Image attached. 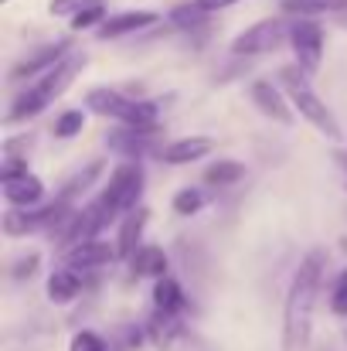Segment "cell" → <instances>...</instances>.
I'll list each match as a JSON object with an SVG mask.
<instances>
[{
	"instance_id": "d4e9b609",
	"label": "cell",
	"mask_w": 347,
	"mask_h": 351,
	"mask_svg": "<svg viewBox=\"0 0 347 351\" xmlns=\"http://www.w3.org/2000/svg\"><path fill=\"white\" fill-rule=\"evenodd\" d=\"M110 17H106V7H89V10H82L79 17H72L68 21V27L72 31H86V27H103Z\"/></svg>"
},
{
	"instance_id": "8fae6325",
	"label": "cell",
	"mask_w": 347,
	"mask_h": 351,
	"mask_svg": "<svg viewBox=\"0 0 347 351\" xmlns=\"http://www.w3.org/2000/svg\"><path fill=\"white\" fill-rule=\"evenodd\" d=\"M211 147H215L211 136L194 133V136H181V140H170V143L157 147V157H160L164 164H194V160L208 157Z\"/></svg>"
},
{
	"instance_id": "5b68a950",
	"label": "cell",
	"mask_w": 347,
	"mask_h": 351,
	"mask_svg": "<svg viewBox=\"0 0 347 351\" xmlns=\"http://www.w3.org/2000/svg\"><path fill=\"white\" fill-rule=\"evenodd\" d=\"M290 31H293V24H286L283 17L255 21V24H248L242 34H235V41H231V55H238V58L269 55V51H276V48H283V45L290 41Z\"/></svg>"
},
{
	"instance_id": "484cf974",
	"label": "cell",
	"mask_w": 347,
	"mask_h": 351,
	"mask_svg": "<svg viewBox=\"0 0 347 351\" xmlns=\"http://www.w3.org/2000/svg\"><path fill=\"white\" fill-rule=\"evenodd\" d=\"M331 311L337 317H347V266L337 273L334 287H331Z\"/></svg>"
},
{
	"instance_id": "6da1fadb",
	"label": "cell",
	"mask_w": 347,
	"mask_h": 351,
	"mask_svg": "<svg viewBox=\"0 0 347 351\" xmlns=\"http://www.w3.org/2000/svg\"><path fill=\"white\" fill-rule=\"evenodd\" d=\"M327 276V249H310L293 273L283 307V351H307L313 335V307Z\"/></svg>"
},
{
	"instance_id": "44dd1931",
	"label": "cell",
	"mask_w": 347,
	"mask_h": 351,
	"mask_svg": "<svg viewBox=\"0 0 347 351\" xmlns=\"http://www.w3.org/2000/svg\"><path fill=\"white\" fill-rule=\"evenodd\" d=\"M245 164L242 160H215L208 171H205V181L215 184V188H229V184H238L245 178Z\"/></svg>"
},
{
	"instance_id": "d6986e66",
	"label": "cell",
	"mask_w": 347,
	"mask_h": 351,
	"mask_svg": "<svg viewBox=\"0 0 347 351\" xmlns=\"http://www.w3.org/2000/svg\"><path fill=\"white\" fill-rule=\"evenodd\" d=\"M133 276H167V252L160 245H140L136 256L129 259Z\"/></svg>"
},
{
	"instance_id": "f1b7e54d",
	"label": "cell",
	"mask_w": 347,
	"mask_h": 351,
	"mask_svg": "<svg viewBox=\"0 0 347 351\" xmlns=\"http://www.w3.org/2000/svg\"><path fill=\"white\" fill-rule=\"evenodd\" d=\"M238 0H191V7L198 10V14H215V10H225V7H235Z\"/></svg>"
},
{
	"instance_id": "9c48e42d",
	"label": "cell",
	"mask_w": 347,
	"mask_h": 351,
	"mask_svg": "<svg viewBox=\"0 0 347 351\" xmlns=\"http://www.w3.org/2000/svg\"><path fill=\"white\" fill-rule=\"evenodd\" d=\"M248 99L255 103V110H259L262 117L276 119V123H283V126L293 123V106H290L286 93L276 89L269 79H255V82H248Z\"/></svg>"
},
{
	"instance_id": "4316f807",
	"label": "cell",
	"mask_w": 347,
	"mask_h": 351,
	"mask_svg": "<svg viewBox=\"0 0 347 351\" xmlns=\"http://www.w3.org/2000/svg\"><path fill=\"white\" fill-rule=\"evenodd\" d=\"M68 351H110V345H106V338L96 335V331H79V335L72 338Z\"/></svg>"
},
{
	"instance_id": "603a6c76",
	"label": "cell",
	"mask_w": 347,
	"mask_h": 351,
	"mask_svg": "<svg viewBox=\"0 0 347 351\" xmlns=\"http://www.w3.org/2000/svg\"><path fill=\"white\" fill-rule=\"evenodd\" d=\"M89 7H106V0H48V14L51 17H79Z\"/></svg>"
},
{
	"instance_id": "4dcf8cb0",
	"label": "cell",
	"mask_w": 347,
	"mask_h": 351,
	"mask_svg": "<svg viewBox=\"0 0 347 351\" xmlns=\"http://www.w3.org/2000/svg\"><path fill=\"white\" fill-rule=\"evenodd\" d=\"M3 3H7V0H3Z\"/></svg>"
},
{
	"instance_id": "9a60e30c",
	"label": "cell",
	"mask_w": 347,
	"mask_h": 351,
	"mask_svg": "<svg viewBox=\"0 0 347 351\" xmlns=\"http://www.w3.org/2000/svg\"><path fill=\"white\" fill-rule=\"evenodd\" d=\"M146 222H150V212H146V208H136V212L123 215L119 235H116V256H119V259H133V256H136Z\"/></svg>"
},
{
	"instance_id": "f546056e",
	"label": "cell",
	"mask_w": 347,
	"mask_h": 351,
	"mask_svg": "<svg viewBox=\"0 0 347 351\" xmlns=\"http://www.w3.org/2000/svg\"><path fill=\"white\" fill-rule=\"evenodd\" d=\"M337 164H341V167L347 171V150H341V154H337Z\"/></svg>"
},
{
	"instance_id": "30bf717a",
	"label": "cell",
	"mask_w": 347,
	"mask_h": 351,
	"mask_svg": "<svg viewBox=\"0 0 347 351\" xmlns=\"http://www.w3.org/2000/svg\"><path fill=\"white\" fill-rule=\"evenodd\" d=\"M72 55V41H55V45H41L38 51H31L27 58H21L14 69H10V79H27V75H38V72H51L55 65H62L65 58Z\"/></svg>"
},
{
	"instance_id": "e0dca14e",
	"label": "cell",
	"mask_w": 347,
	"mask_h": 351,
	"mask_svg": "<svg viewBox=\"0 0 347 351\" xmlns=\"http://www.w3.org/2000/svg\"><path fill=\"white\" fill-rule=\"evenodd\" d=\"M153 307H157V314L181 317V314H184V307H188L184 287H181L174 276H160V280L153 283Z\"/></svg>"
},
{
	"instance_id": "3957f363",
	"label": "cell",
	"mask_w": 347,
	"mask_h": 351,
	"mask_svg": "<svg viewBox=\"0 0 347 351\" xmlns=\"http://www.w3.org/2000/svg\"><path fill=\"white\" fill-rule=\"evenodd\" d=\"M279 86H283V93H286L290 106L307 119L313 130H320L327 140H341V123H337V117H334V113H331V106L313 93L310 79H307L296 65H286V69L279 72Z\"/></svg>"
},
{
	"instance_id": "7a4b0ae2",
	"label": "cell",
	"mask_w": 347,
	"mask_h": 351,
	"mask_svg": "<svg viewBox=\"0 0 347 351\" xmlns=\"http://www.w3.org/2000/svg\"><path fill=\"white\" fill-rule=\"evenodd\" d=\"M82 69H86V55L82 51H72L62 65H55L48 75H41L34 86H27L24 93H17V99L10 103V113L7 119L10 123H21V119H31L38 117V113H44L79 75H82Z\"/></svg>"
},
{
	"instance_id": "cb8c5ba5",
	"label": "cell",
	"mask_w": 347,
	"mask_h": 351,
	"mask_svg": "<svg viewBox=\"0 0 347 351\" xmlns=\"http://www.w3.org/2000/svg\"><path fill=\"white\" fill-rule=\"evenodd\" d=\"M205 208V195L198 191V188H181L177 195H174V212L177 215H194V212H201Z\"/></svg>"
},
{
	"instance_id": "52a82bcc",
	"label": "cell",
	"mask_w": 347,
	"mask_h": 351,
	"mask_svg": "<svg viewBox=\"0 0 347 351\" xmlns=\"http://www.w3.org/2000/svg\"><path fill=\"white\" fill-rule=\"evenodd\" d=\"M113 219H119L113 208L106 205V198L99 195V198H92L86 208H79L72 219H68V226L62 229V249L68 252V249H75V245H82V242H96V235L103 232Z\"/></svg>"
},
{
	"instance_id": "ffe728a7",
	"label": "cell",
	"mask_w": 347,
	"mask_h": 351,
	"mask_svg": "<svg viewBox=\"0 0 347 351\" xmlns=\"http://www.w3.org/2000/svg\"><path fill=\"white\" fill-rule=\"evenodd\" d=\"M79 290H82V273H75V269H68V266H62V269H55V273L48 276V297H51L55 304L75 300Z\"/></svg>"
},
{
	"instance_id": "ac0fdd59",
	"label": "cell",
	"mask_w": 347,
	"mask_h": 351,
	"mask_svg": "<svg viewBox=\"0 0 347 351\" xmlns=\"http://www.w3.org/2000/svg\"><path fill=\"white\" fill-rule=\"evenodd\" d=\"M283 14L290 17H300V21H313L320 14H337L347 10V0H279Z\"/></svg>"
},
{
	"instance_id": "7c38bea8",
	"label": "cell",
	"mask_w": 347,
	"mask_h": 351,
	"mask_svg": "<svg viewBox=\"0 0 347 351\" xmlns=\"http://www.w3.org/2000/svg\"><path fill=\"white\" fill-rule=\"evenodd\" d=\"M113 259H119V256H116V245L103 242V239H96V242H82V245H75V249L65 252V266L75 269V273L103 269V266H110Z\"/></svg>"
},
{
	"instance_id": "ba28073f",
	"label": "cell",
	"mask_w": 347,
	"mask_h": 351,
	"mask_svg": "<svg viewBox=\"0 0 347 351\" xmlns=\"http://www.w3.org/2000/svg\"><path fill=\"white\" fill-rule=\"evenodd\" d=\"M290 48L296 55V69L307 79H313L324 62V27L317 21H296L290 31Z\"/></svg>"
},
{
	"instance_id": "277c9868",
	"label": "cell",
	"mask_w": 347,
	"mask_h": 351,
	"mask_svg": "<svg viewBox=\"0 0 347 351\" xmlns=\"http://www.w3.org/2000/svg\"><path fill=\"white\" fill-rule=\"evenodd\" d=\"M86 106L96 117L116 119L119 126H133V130H140V126H160L157 123L160 103H153V99H133V96H126L119 89H103V86L92 89L86 96Z\"/></svg>"
},
{
	"instance_id": "4fadbf2b",
	"label": "cell",
	"mask_w": 347,
	"mask_h": 351,
	"mask_svg": "<svg viewBox=\"0 0 347 351\" xmlns=\"http://www.w3.org/2000/svg\"><path fill=\"white\" fill-rule=\"evenodd\" d=\"M3 198L10 208H41L44 202V181L34 178L31 171L21 174V178H10L3 181Z\"/></svg>"
},
{
	"instance_id": "83f0119b",
	"label": "cell",
	"mask_w": 347,
	"mask_h": 351,
	"mask_svg": "<svg viewBox=\"0 0 347 351\" xmlns=\"http://www.w3.org/2000/svg\"><path fill=\"white\" fill-rule=\"evenodd\" d=\"M38 266H41V256H38V252H27V256H21V259L10 266V280H27V276L38 273Z\"/></svg>"
},
{
	"instance_id": "5bb4252c",
	"label": "cell",
	"mask_w": 347,
	"mask_h": 351,
	"mask_svg": "<svg viewBox=\"0 0 347 351\" xmlns=\"http://www.w3.org/2000/svg\"><path fill=\"white\" fill-rule=\"evenodd\" d=\"M157 21H160V14H153V10H123V14H113L99 27V38L110 41V38H123V34H136V31L157 24Z\"/></svg>"
},
{
	"instance_id": "7402d4cb",
	"label": "cell",
	"mask_w": 347,
	"mask_h": 351,
	"mask_svg": "<svg viewBox=\"0 0 347 351\" xmlns=\"http://www.w3.org/2000/svg\"><path fill=\"white\" fill-rule=\"evenodd\" d=\"M82 126H86V117H82V110H65V113H58V117H55V126H51V133H55L58 140H72L75 133H82Z\"/></svg>"
},
{
	"instance_id": "8992f818",
	"label": "cell",
	"mask_w": 347,
	"mask_h": 351,
	"mask_svg": "<svg viewBox=\"0 0 347 351\" xmlns=\"http://www.w3.org/2000/svg\"><path fill=\"white\" fill-rule=\"evenodd\" d=\"M143 188H146V174H143L140 164L129 160V164H119L113 171L110 184L103 188V198H106V205L113 208L116 215H129V212L143 208V205H140Z\"/></svg>"
},
{
	"instance_id": "2e32d148",
	"label": "cell",
	"mask_w": 347,
	"mask_h": 351,
	"mask_svg": "<svg viewBox=\"0 0 347 351\" xmlns=\"http://www.w3.org/2000/svg\"><path fill=\"white\" fill-rule=\"evenodd\" d=\"M157 133H160V126H140V130L119 126L116 133H110V147L119 150V154L136 157V154H146V150H150V143L157 140Z\"/></svg>"
}]
</instances>
